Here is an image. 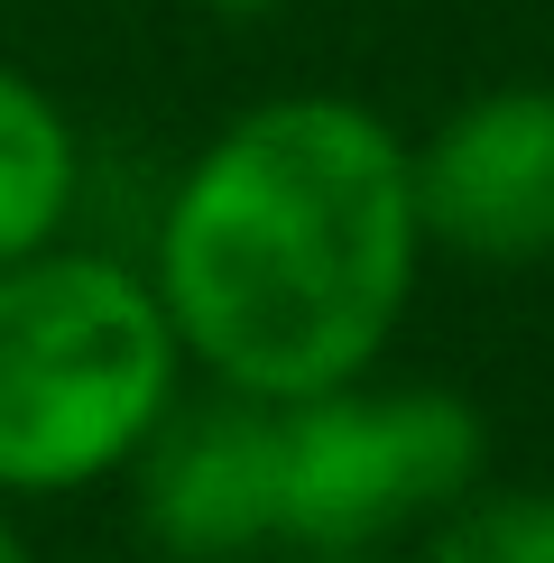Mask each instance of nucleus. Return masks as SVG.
Instances as JSON below:
<instances>
[{
	"label": "nucleus",
	"mask_w": 554,
	"mask_h": 563,
	"mask_svg": "<svg viewBox=\"0 0 554 563\" xmlns=\"http://www.w3.org/2000/svg\"><path fill=\"white\" fill-rule=\"evenodd\" d=\"M416 563H554V489L480 472L444 518L425 527V554Z\"/></svg>",
	"instance_id": "7"
},
{
	"label": "nucleus",
	"mask_w": 554,
	"mask_h": 563,
	"mask_svg": "<svg viewBox=\"0 0 554 563\" xmlns=\"http://www.w3.org/2000/svg\"><path fill=\"white\" fill-rule=\"evenodd\" d=\"M195 10H213V19H268V10H287V0H195Z\"/></svg>",
	"instance_id": "9"
},
{
	"label": "nucleus",
	"mask_w": 554,
	"mask_h": 563,
	"mask_svg": "<svg viewBox=\"0 0 554 563\" xmlns=\"http://www.w3.org/2000/svg\"><path fill=\"white\" fill-rule=\"evenodd\" d=\"M425 250L472 268L554 260V84H490L416 139Z\"/></svg>",
	"instance_id": "4"
},
{
	"label": "nucleus",
	"mask_w": 554,
	"mask_h": 563,
	"mask_svg": "<svg viewBox=\"0 0 554 563\" xmlns=\"http://www.w3.org/2000/svg\"><path fill=\"white\" fill-rule=\"evenodd\" d=\"M138 527L176 563H250L277 545V407L241 388L176 397L138 443Z\"/></svg>",
	"instance_id": "5"
},
{
	"label": "nucleus",
	"mask_w": 554,
	"mask_h": 563,
	"mask_svg": "<svg viewBox=\"0 0 554 563\" xmlns=\"http://www.w3.org/2000/svg\"><path fill=\"white\" fill-rule=\"evenodd\" d=\"M0 563H37V545H29L19 518H10V499H0Z\"/></svg>",
	"instance_id": "8"
},
{
	"label": "nucleus",
	"mask_w": 554,
	"mask_h": 563,
	"mask_svg": "<svg viewBox=\"0 0 554 563\" xmlns=\"http://www.w3.org/2000/svg\"><path fill=\"white\" fill-rule=\"evenodd\" d=\"M490 472V426L444 379H361L277 407V545L352 563L425 536Z\"/></svg>",
	"instance_id": "3"
},
{
	"label": "nucleus",
	"mask_w": 554,
	"mask_h": 563,
	"mask_svg": "<svg viewBox=\"0 0 554 563\" xmlns=\"http://www.w3.org/2000/svg\"><path fill=\"white\" fill-rule=\"evenodd\" d=\"M138 268L195 379L268 407L342 388L379 369L425 277L416 139L361 92H268L167 185Z\"/></svg>",
	"instance_id": "1"
},
{
	"label": "nucleus",
	"mask_w": 554,
	"mask_h": 563,
	"mask_svg": "<svg viewBox=\"0 0 554 563\" xmlns=\"http://www.w3.org/2000/svg\"><path fill=\"white\" fill-rule=\"evenodd\" d=\"M84 203V130L29 65H0V268L65 241Z\"/></svg>",
	"instance_id": "6"
},
{
	"label": "nucleus",
	"mask_w": 554,
	"mask_h": 563,
	"mask_svg": "<svg viewBox=\"0 0 554 563\" xmlns=\"http://www.w3.org/2000/svg\"><path fill=\"white\" fill-rule=\"evenodd\" d=\"M185 342L148 268L46 241L0 268V499H75L138 462L185 397Z\"/></svg>",
	"instance_id": "2"
}]
</instances>
